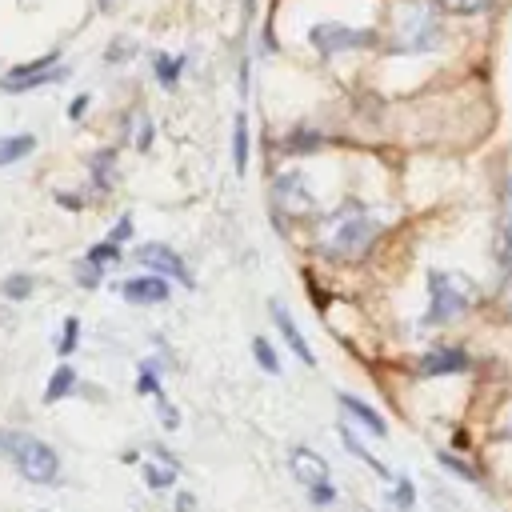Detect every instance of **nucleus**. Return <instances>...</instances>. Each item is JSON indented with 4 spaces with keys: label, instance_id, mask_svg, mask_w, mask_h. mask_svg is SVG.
<instances>
[{
    "label": "nucleus",
    "instance_id": "2eb2a0df",
    "mask_svg": "<svg viewBox=\"0 0 512 512\" xmlns=\"http://www.w3.org/2000/svg\"><path fill=\"white\" fill-rule=\"evenodd\" d=\"M32 148H36V136H28V132H20V136H0V164H16V160H24Z\"/></svg>",
    "mask_w": 512,
    "mask_h": 512
},
{
    "label": "nucleus",
    "instance_id": "7c9ffc66",
    "mask_svg": "<svg viewBox=\"0 0 512 512\" xmlns=\"http://www.w3.org/2000/svg\"><path fill=\"white\" fill-rule=\"evenodd\" d=\"M332 500H336V488H332V484L312 488V504H320V508H324V504H332Z\"/></svg>",
    "mask_w": 512,
    "mask_h": 512
},
{
    "label": "nucleus",
    "instance_id": "423d86ee",
    "mask_svg": "<svg viewBox=\"0 0 512 512\" xmlns=\"http://www.w3.org/2000/svg\"><path fill=\"white\" fill-rule=\"evenodd\" d=\"M272 204H276V212H284V216H312L316 212V196L308 192V180H304V172H280L276 180H272Z\"/></svg>",
    "mask_w": 512,
    "mask_h": 512
},
{
    "label": "nucleus",
    "instance_id": "f8f14e48",
    "mask_svg": "<svg viewBox=\"0 0 512 512\" xmlns=\"http://www.w3.org/2000/svg\"><path fill=\"white\" fill-rule=\"evenodd\" d=\"M272 320H276V328H280V336L288 340V348H292V352H296V356H300L304 364H312L316 356H312V348H308V340L300 336V328H296V320L288 316V308H284V304H272Z\"/></svg>",
    "mask_w": 512,
    "mask_h": 512
},
{
    "label": "nucleus",
    "instance_id": "c85d7f7f",
    "mask_svg": "<svg viewBox=\"0 0 512 512\" xmlns=\"http://www.w3.org/2000/svg\"><path fill=\"white\" fill-rule=\"evenodd\" d=\"M76 280H80L84 288H96V284H100V268H92V264L84 260V264L76 268Z\"/></svg>",
    "mask_w": 512,
    "mask_h": 512
},
{
    "label": "nucleus",
    "instance_id": "5701e85b",
    "mask_svg": "<svg viewBox=\"0 0 512 512\" xmlns=\"http://www.w3.org/2000/svg\"><path fill=\"white\" fill-rule=\"evenodd\" d=\"M84 260H88L92 268H104V264H112V260H120V244H112V240H104V244H92Z\"/></svg>",
    "mask_w": 512,
    "mask_h": 512
},
{
    "label": "nucleus",
    "instance_id": "b1692460",
    "mask_svg": "<svg viewBox=\"0 0 512 512\" xmlns=\"http://www.w3.org/2000/svg\"><path fill=\"white\" fill-rule=\"evenodd\" d=\"M252 352H256V360H260L264 372H280V360H276V352H272V344H268L264 336L252 340Z\"/></svg>",
    "mask_w": 512,
    "mask_h": 512
},
{
    "label": "nucleus",
    "instance_id": "2f4dec72",
    "mask_svg": "<svg viewBox=\"0 0 512 512\" xmlns=\"http://www.w3.org/2000/svg\"><path fill=\"white\" fill-rule=\"evenodd\" d=\"M84 108H88V96H76V100H72V116H80Z\"/></svg>",
    "mask_w": 512,
    "mask_h": 512
},
{
    "label": "nucleus",
    "instance_id": "a878e982",
    "mask_svg": "<svg viewBox=\"0 0 512 512\" xmlns=\"http://www.w3.org/2000/svg\"><path fill=\"white\" fill-rule=\"evenodd\" d=\"M76 332H80V320L68 316V320H64V332H60V340H56V352H60V356H68V352L76 348Z\"/></svg>",
    "mask_w": 512,
    "mask_h": 512
},
{
    "label": "nucleus",
    "instance_id": "cd10ccee",
    "mask_svg": "<svg viewBox=\"0 0 512 512\" xmlns=\"http://www.w3.org/2000/svg\"><path fill=\"white\" fill-rule=\"evenodd\" d=\"M284 144H288L292 152H304V148H320V136H316V132H296V136H288Z\"/></svg>",
    "mask_w": 512,
    "mask_h": 512
},
{
    "label": "nucleus",
    "instance_id": "9d476101",
    "mask_svg": "<svg viewBox=\"0 0 512 512\" xmlns=\"http://www.w3.org/2000/svg\"><path fill=\"white\" fill-rule=\"evenodd\" d=\"M292 476L312 492V488H320V484H332L328 480V464H324V456H316L312 448H292Z\"/></svg>",
    "mask_w": 512,
    "mask_h": 512
},
{
    "label": "nucleus",
    "instance_id": "f03ea898",
    "mask_svg": "<svg viewBox=\"0 0 512 512\" xmlns=\"http://www.w3.org/2000/svg\"><path fill=\"white\" fill-rule=\"evenodd\" d=\"M444 40V20L436 4L428 0H404L396 8V32H392V52H432Z\"/></svg>",
    "mask_w": 512,
    "mask_h": 512
},
{
    "label": "nucleus",
    "instance_id": "72a5a7b5",
    "mask_svg": "<svg viewBox=\"0 0 512 512\" xmlns=\"http://www.w3.org/2000/svg\"><path fill=\"white\" fill-rule=\"evenodd\" d=\"M4 436H8V432H0V452H4Z\"/></svg>",
    "mask_w": 512,
    "mask_h": 512
},
{
    "label": "nucleus",
    "instance_id": "1a4fd4ad",
    "mask_svg": "<svg viewBox=\"0 0 512 512\" xmlns=\"http://www.w3.org/2000/svg\"><path fill=\"white\" fill-rule=\"evenodd\" d=\"M468 368H472V356L464 348H432L416 364L420 376H452V372H468Z\"/></svg>",
    "mask_w": 512,
    "mask_h": 512
},
{
    "label": "nucleus",
    "instance_id": "bb28decb",
    "mask_svg": "<svg viewBox=\"0 0 512 512\" xmlns=\"http://www.w3.org/2000/svg\"><path fill=\"white\" fill-rule=\"evenodd\" d=\"M456 12H464V16H480V12H488L496 0H448Z\"/></svg>",
    "mask_w": 512,
    "mask_h": 512
},
{
    "label": "nucleus",
    "instance_id": "6e6552de",
    "mask_svg": "<svg viewBox=\"0 0 512 512\" xmlns=\"http://www.w3.org/2000/svg\"><path fill=\"white\" fill-rule=\"evenodd\" d=\"M48 64H52V56L32 60V64H24V68H16V72H4V76H0V88H8V92H24V88H36V84L60 80L64 68H48Z\"/></svg>",
    "mask_w": 512,
    "mask_h": 512
},
{
    "label": "nucleus",
    "instance_id": "9b49d317",
    "mask_svg": "<svg viewBox=\"0 0 512 512\" xmlns=\"http://www.w3.org/2000/svg\"><path fill=\"white\" fill-rule=\"evenodd\" d=\"M128 304H164L168 300V280L164 276H136L120 284Z\"/></svg>",
    "mask_w": 512,
    "mask_h": 512
},
{
    "label": "nucleus",
    "instance_id": "7ed1b4c3",
    "mask_svg": "<svg viewBox=\"0 0 512 512\" xmlns=\"http://www.w3.org/2000/svg\"><path fill=\"white\" fill-rule=\"evenodd\" d=\"M472 304H476V284L468 276L448 272V268H432L428 272V312H424V324H452Z\"/></svg>",
    "mask_w": 512,
    "mask_h": 512
},
{
    "label": "nucleus",
    "instance_id": "6ab92c4d",
    "mask_svg": "<svg viewBox=\"0 0 512 512\" xmlns=\"http://www.w3.org/2000/svg\"><path fill=\"white\" fill-rule=\"evenodd\" d=\"M32 288H36V280H32L28 272H12V276H4V284H0V292H4L8 300H24V296H32Z\"/></svg>",
    "mask_w": 512,
    "mask_h": 512
},
{
    "label": "nucleus",
    "instance_id": "f704fd0d",
    "mask_svg": "<svg viewBox=\"0 0 512 512\" xmlns=\"http://www.w3.org/2000/svg\"><path fill=\"white\" fill-rule=\"evenodd\" d=\"M100 4H108V0H100Z\"/></svg>",
    "mask_w": 512,
    "mask_h": 512
},
{
    "label": "nucleus",
    "instance_id": "393cba45",
    "mask_svg": "<svg viewBox=\"0 0 512 512\" xmlns=\"http://www.w3.org/2000/svg\"><path fill=\"white\" fill-rule=\"evenodd\" d=\"M440 464H444L448 472H456V476H464L468 484H480V472H476V468H468V464H464L460 456H452V452H444V456H440Z\"/></svg>",
    "mask_w": 512,
    "mask_h": 512
},
{
    "label": "nucleus",
    "instance_id": "20e7f679",
    "mask_svg": "<svg viewBox=\"0 0 512 512\" xmlns=\"http://www.w3.org/2000/svg\"><path fill=\"white\" fill-rule=\"evenodd\" d=\"M4 452L12 456L16 472H20L24 480H32V484H52V480H56V472H60L56 452H52L44 440H36V436L8 432V436H4Z\"/></svg>",
    "mask_w": 512,
    "mask_h": 512
},
{
    "label": "nucleus",
    "instance_id": "aec40b11",
    "mask_svg": "<svg viewBox=\"0 0 512 512\" xmlns=\"http://www.w3.org/2000/svg\"><path fill=\"white\" fill-rule=\"evenodd\" d=\"M112 160H116V152H96L92 156V180H96L100 192L112 184Z\"/></svg>",
    "mask_w": 512,
    "mask_h": 512
},
{
    "label": "nucleus",
    "instance_id": "0eeeda50",
    "mask_svg": "<svg viewBox=\"0 0 512 512\" xmlns=\"http://www.w3.org/2000/svg\"><path fill=\"white\" fill-rule=\"evenodd\" d=\"M136 260H140V264H148V268H156V276H176V280L192 284V276H188L184 260H180V256H176L168 244L148 240V244H140V248H136Z\"/></svg>",
    "mask_w": 512,
    "mask_h": 512
},
{
    "label": "nucleus",
    "instance_id": "4468645a",
    "mask_svg": "<svg viewBox=\"0 0 512 512\" xmlns=\"http://www.w3.org/2000/svg\"><path fill=\"white\" fill-rule=\"evenodd\" d=\"M504 204H508V216H504V248H500V268H504V288H508V300H512V180H508Z\"/></svg>",
    "mask_w": 512,
    "mask_h": 512
},
{
    "label": "nucleus",
    "instance_id": "4be33fe9",
    "mask_svg": "<svg viewBox=\"0 0 512 512\" xmlns=\"http://www.w3.org/2000/svg\"><path fill=\"white\" fill-rule=\"evenodd\" d=\"M184 56H156V80H164V84H176V76L184 72Z\"/></svg>",
    "mask_w": 512,
    "mask_h": 512
},
{
    "label": "nucleus",
    "instance_id": "f3484780",
    "mask_svg": "<svg viewBox=\"0 0 512 512\" xmlns=\"http://www.w3.org/2000/svg\"><path fill=\"white\" fill-rule=\"evenodd\" d=\"M340 440H344V448H348L352 456H360V460H364V464H368V468H372L376 476L392 480V472H388V468H384V464H380V460H376V456H372V452H368V448H364V444H360V440H356V436H352L348 428H340Z\"/></svg>",
    "mask_w": 512,
    "mask_h": 512
},
{
    "label": "nucleus",
    "instance_id": "39448f33",
    "mask_svg": "<svg viewBox=\"0 0 512 512\" xmlns=\"http://www.w3.org/2000/svg\"><path fill=\"white\" fill-rule=\"evenodd\" d=\"M308 40L320 56H336V52H348V48L376 44V32L372 28H348V24H312Z\"/></svg>",
    "mask_w": 512,
    "mask_h": 512
},
{
    "label": "nucleus",
    "instance_id": "473e14b6",
    "mask_svg": "<svg viewBox=\"0 0 512 512\" xmlns=\"http://www.w3.org/2000/svg\"><path fill=\"white\" fill-rule=\"evenodd\" d=\"M496 436H500V440H512V420H508V424H504V428H500Z\"/></svg>",
    "mask_w": 512,
    "mask_h": 512
},
{
    "label": "nucleus",
    "instance_id": "c756f323",
    "mask_svg": "<svg viewBox=\"0 0 512 512\" xmlns=\"http://www.w3.org/2000/svg\"><path fill=\"white\" fill-rule=\"evenodd\" d=\"M128 236H132V216H120V220H116V228H112V236H108V240H112V244H120V240H128Z\"/></svg>",
    "mask_w": 512,
    "mask_h": 512
},
{
    "label": "nucleus",
    "instance_id": "412c9836",
    "mask_svg": "<svg viewBox=\"0 0 512 512\" xmlns=\"http://www.w3.org/2000/svg\"><path fill=\"white\" fill-rule=\"evenodd\" d=\"M392 504H396L400 512H412V508H416V488H412V480H408V476L392 480Z\"/></svg>",
    "mask_w": 512,
    "mask_h": 512
},
{
    "label": "nucleus",
    "instance_id": "dca6fc26",
    "mask_svg": "<svg viewBox=\"0 0 512 512\" xmlns=\"http://www.w3.org/2000/svg\"><path fill=\"white\" fill-rule=\"evenodd\" d=\"M232 164H236V172L248 168V120H244V112L236 116V128H232Z\"/></svg>",
    "mask_w": 512,
    "mask_h": 512
},
{
    "label": "nucleus",
    "instance_id": "a211bd4d",
    "mask_svg": "<svg viewBox=\"0 0 512 512\" xmlns=\"http://www.w3.org/2000/svg\"><path fill=\"white\" fill-rule=\"evenodd\" d=\"M72 384H76V372L68 368V364H60L56 372H52V380H48V388H44V400L52 404V400H60L64 392H72Z\"/></svg>",
    "mask_w": 512,
    "mask_h": 512
},
{
    "label": "nucleus",
    "instance_id": "ddd939ff",
    "mask_svg": "<svg viewBox=\"0 0 512 512\" xmlns=\"http://www.w3.org/2000/svg\"><path fill=\"white\" fill-rule=\"evenodd\" d=\"M340 408L352 416V420H360L372 436H388V424H384V416L376 412V408H368L364 400H356V396H348V392H340Z\"/></svg>",
    "mask_w": 512,
    "mask_h": 512
},
{
    "label": "nucleus",
    "instance_id": "f257e3e1",
    "mask_svg": "<svg viewBox=\"0 0 512 512\" xmlns=\"http://www.w3.org/2000/svg\"><path fill=\"white\" fill-rule=\"evenodd\" d=\"M376 236H380V220H376L364 204L344 200V204L332 212L328 228H324V252H328L332 260H356V256H364V252L372 248Z\"/></svg>",
    "mask_w": 512,
    "mask_h": 512
}]
</instances>
